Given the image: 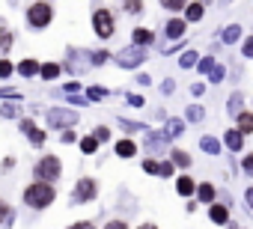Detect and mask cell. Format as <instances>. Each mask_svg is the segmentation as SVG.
<instances>
[{
    "label": "cell",
    "instance_id": "obj_1",
    "mask_svg": "<svg viewBox=\"0 0 253 229\" xmlns=\"http://www.w3.org/2000/svg\"><path fill=\"white\" fill-rule=\"evenodd\" d=\"M54 199H57V191H54V185H48V182H33V185L24 188V202H27L30 208H48Z\"/></svg>",
    "mask_w": 253,
    "mask_h": 229
},
{
    "label": "cell",
    "instance_id": "obj_2",
    "mask_svg": "<svg viewBox=\"0 0 253 229\" xmlns=\"http://www.w3.org/2000/svg\"><path fill=\"white\" fill-rule=\"evenodd\" d=\"M51 21H54V9H51L48 0H36V3L27 6V24L33 30H45Z\"/></svg>",
    "mask_w": 253,
    "mask_h": 229
},
{
    "label": "cell",
    "instance_id": "obj_3",
    "mask_svg": "<svg viewBox=\"0 0 253 229\" xmlns=\"http://www.w3.org/2000/svg\"><path fill=\"white\" fill-rule=\"evenodd\" d=\"M60 173H63V164H60V158L57 155H45V158H39L36 161V167H33V176H36V182H57L60 179Z\"/></svg>",
    "mask_w": 253,
    "mask_h": 229
},
{
    "label": "cell",
    "instance_id": "obj_4",
    "mask_svg": "<svg viewBox=\"0 0 253 229\" xmlns=\"http://www.w3.org/2000/svg\"><path fill=\"white\" fill-rule=\"evenodd\" d=\"M92 30H95L98 39H110L113 30H116L113 12H110V9H95V12H92Z\"/></svg>",
    "mask_w": 253,
    "mask_h": 229
},
{
    "label": "cell",
    "instance_id": "obj_5",
    "mask_svg": "<svg viewBox=\"0 0 253 229\" xmlns=\"http://www.w3.org/2000/svg\"><path fill=\"white\" fill-rule=\"evenodd\" d=\"M98 193V185L95 179H78V185L72 188V205H84V202H92Z\"/></svg>",
    "mask_w": 253,
    "mask_h": 229
},
{
    "label": "cell",
    "instance_id": "obj_6",
    "mask_svg": "<svg viewBox=\"0 0 253 229\" xmlns=\"http://www.w3.org/2000/svg\"><path fill=\"white\" fill-rule=\"evenodd\" d=\"M78 122V113L72 107H51L48 110V125L51 128H72Z\"/></svg>",
    "mask_w": 253,
    "mask_h": 229
},
{
    "label": "cell",
    "instance_id": "obj_7",
    "mask_svg": "<svg viewBox=\"0 0 253 229\" xmlns=\"http://www.w3.org/2000/svg\"><path fill=\"white\" fill-rule=\"evenodd\" d=\"M143 60H146V48H137V45L122 48V51L116 54V66H119V69H137Z\"/></svg>",
    "mask_w": 253,
    "mask_h": 229
},
{
    "label": "cell",
    "instance_id": "obj_8",
    "mask_svg": "<svg viewBox=\"0 0 253 229\" xmlns=\"http://www.w3.org/2000/svg\"><path fill=\"white\" fill-rule=\"evenodd\" d=\"M21 131L27 134V140H30L33 146H42V143H45V131H42V128H36V122H33V119H21Z\"/></svg>",
    "mask_w": 253,
    "mask_h": 229
},
{
    "label": "cell",
    "instance_id": "obj_9",
    "mask_svg": "<svg viewBox=\"0 0 253 229\" xmlns=\"http://www.w3.org/2000/svg\"><path fill=\"white\" fill-rule=\"evenodd\" d=\"M185 27H188L185 18H170V21L164 24V33H167L170 39H182V36H185Z\"/></svg>",
    "mask_w": 253,
    "mask_h": 229
},
{
    "label": "cell",
    "instance_id": "obj_10",
    "mask_svg": "<svg viewBox=\"0 0 253 229\" xmlns=\"http://www.w3.org/2000/svg\"><path fill=\"white\" fill-rule=\"evenodd\" d=\"M209 217H211V223H226L229 220V208H226V202H211L209 205Z\"/></svg>",
    "mask_w": 253,
    "mask_h": 229
},
{
    "label": "cell",
    "instance_id": "obj_11",
    "mask_svg": "<svg viewBox=\"0 0 253 229\" xmlns=\"http://www.w3.org/2000/svg\"><path fill=\"white\" fill-rule=\"evenodd\" d=\"M113 152H116L119 158H125V161H128V158H134V155H137V143H134V140H116Z\"/></svg>",
    "mask_w": 253,
    "mask_h": 229
},
{
    "label": "cell",
    "instance_id": "obj_12",
    "mask_svg": "<svg viewBox=\"0 0 253 229\" xmlns=\"http://www.w3.org/2000/svg\"><path fill=\"white\" fill-rule=\"evenodd\" d=\"M182 131H185V122L182 119H167L164 122V140H176V137H182Z\"/></svg>",
    "mask_w": 253,
    "mask_h": 229
},
{
    "label": "cell",
    "instance_id": "obj_13",
    "mask_svg": "<svg viewBox=\"0 0 253 229\" xmlns=\"http://www.w3.org/2000/svg\"><path fill=\"white\" fill-rule=\"evenodd\" d=\"M176 193H179V196H191V193H197V182H194L191 176H179V179H176Z\"/></svg>",
    "mask_w": 253,
    "mask_h": 229
},
{
    "label": "cell",
    "instance_id": "obj_14",
    "mask_svg": "<svg viewBox=\"0 0 253 229\" xmlns=\"http://www.w3.org/2000/svg\"><path fill=\"white\" fill-rule=\"evenodd\" d=\"M131 39H134V45H137V48H146V45H152V42H155L152 30H146V27H134Z\"/></svg>",
    "mask_w": 253,
    "mask_h": 229
},
{
    "label": "cell",
    "instance_id": "obj_15",
    "mask_svg": "<svg viewBox=\"0 0 253 229\" xmlns=\"http://www.w3.org/2000/svg\"><path fill=\"white\" fill-rule=\"evenodd\" d=\"M203 15H206V6L200 3V0L185 6V21H194V24H197V21H203Z\"/></svg>",
    "mask_w": 253,
    "mask_h": 229
},
{
    "label": "cell",
    "instance_id": "obj_16",
    "mask_svg": "<svg viewBox=\"0 0 253 229\" xmlns=\"http://www.w3.org/2000/svg\"><path fill=\"white\" fill-rule=\"evenodd\" d=\"M223 140H226V146H229L232 152H241V146H244V134H241L238 128H229Z\"/></svg>",
    "mask_w": 253,
    "mask_h": 229
},
{
    "label": "cell",
    "instance_id": "obj_17",
    "mask_svg": "<svg viewBox=\"0 0 253 229\" xmlns=\"http://www.w3.org/2000/svg\"><path fill=\"white\" fill-rule=\"evenodd\" d=\"M119 3H122V12H128V15L146 12V3H143V0H119Z\"/></svg>",
    "mask_w": 253,
    "mask_h": 229
},
{
    "label": "cell",
    "instance_id": "obj_18",
    "mask_svg": "<svg viewBox=\"0 0 253 229\" xmlns=\"http://www.w3.org/2000/svg\"><path fill=\"white\" fill-rule=\"evenodd\" d=\"M238 39H241V27H238V24H229V27L220 33V42H223V45H235Z\"/></svg>",
    "mask_w": 253,
    "mask_h": 229
},
{
    "label": "cell",
    "instance_id": "obj_19",
    "mask_svg": "<svg viewBox=\"0 0 253 229\" xmlns=\"http://www.w3.org/2000/svg\"><path fill=\"white\" fill-rule=\"evenodd\" d=\"M235 122H238V131L241 134H253V113H238V116H235Z\"/></svg>",
    "mask_w": 253,
    "mask_h": 229
},
{
    "label": "cell",
    "instance_id": "obj_20",
    "mask_svg": "<svg viewBox=\"0 0 253 229\" xmlns=\"http://www.w3.org/2000/svg\"><path fill=\"white\" fill-rule=\"evenodd\" d=\"M18 75H21V77L39 75V63H36V60H21V63H18Z\"/></svg>",
    "mask_w": 253,
    "mask_h": 229
},
{
    "label": "cell",
    "instance_id": "obj_21",
    "mask_svg": "<svg viewBox=\"0 0 253 229\" xmlns=\"http://www.w3.org/2000/svg\"><path fill=\"white\" fill-rule=\"evenodd\" d=\"M200 146H203V152H209V155H217V152H220V140L211 137V134H206V137L200 140Z\"/></svg>",
    "mask_w": 253,
    "mask_h": 229
},
{
    "label": "cell",
    "instance_id": "obj_22",
    "mask_svg": "<svg viewBox=\"0 0 253 229\" xmlns=\"http://www.w3.org/2000/svg\"><path fill=\"white\" fill-rule=\"evenodd\" d=\"M197 196H200V202H214V185H209V182H203L200 188H197Z\"/></svg>",
    "mask_w": 253,
    "mask_h": 229
},
{
    "label": "cell",
    "instance_id": "obj_23",
    "mask_svg": "<svg viewBox=\"0 0 253 229\" xmlns=\"http://www.w3.org/2000/svg\"><path fill=\"white\" fill-rule=\"evenodd\" d=\"M39 75L45 80H54V77H60V66L57 63H45V66H39Z\"/></svg>",
    "mask_w": 253,
    "mask_h": 229
},
{
    "label": "cell",
    "instance_id": "obj_24",
    "mask_svg": "<svg viewBox=\"0 0 253 229\" xmlns=\"http://www.w3.org/2000/svg\"><path fill=\"white\" fill-rule=\"evenodd\" d=\"M9 48H12V33L6 30V24H3V21H0V54L9 51Z\"/></svg>",
    "mask_w": 253,
    "mask_h": 229
},
{
    "label": "cell",
    "instance_id": "obj_25",
    "mask_svg": "<svg viewBox=\"0 0 253 229\" xmlns=\"http://www.w3.org/2000/svg\"><path fill=\"white\" fill-rule=\"evenodd\" d=\"M241 104H244V98H241V92H232L229 95V113H232V116H238V113H241Z\"/></svg>",
    "mask_w": 253,
    "mask_h": 229
},
{
    "label": "cell",
    "instance_id": "obj_26",
    "mask_svg": "<svg viewBox=\"0 0 253 229\" xmlns=\"http://www.w3.org/2000/svg\"><path fill=\"white\" fill-rule=\"evenodd\" d=\"M203 116H206V110H203L200 104H191V107L185 110V119H191V122H200Z\"/></svg>",
    "mask_w": 253,
    "mask_h": 229
},
{
    "label": "cell",
    "instance_id": "obj_27",
    "mask_svg": "<svg viewBox=\"0 0 253 229\" xmlns=\"http://www.w3.org/2000/svg\"><path fill=\"white\" fill-rule=\"evenodd\" d=\"M81 152H84V155H92V152H98V140H95L92 134H89V137H84V140H81Z\"/></svg>",
    "mask_w": 253,
    "mask_h": 229
},
{
    "label": "cell",
    "instance_id": "obj_28",
    "mask_svg": "<svg viewBox=\"0 0 253 229\" xmlns=\"http://www.w3.org/2000/svg\"><path fill=\"white\" fill-rule=\"evenodd\" d=\"M119 128H125V131H131V134H137V131H149L146 125H140V122H131V119H119Z\"/></svg>",
    "mask_w": 253,
    "mask_h": 229
},
{
    "label": "cell",
    "instance_id": "obj_29",
    "mask_svg": "<svg viewBox=\"0 0 253 229\" xmlns=\"http://www.w3.org/2000/svg\"><path fill=\"white\" fill-rule=\"evenodd\" d=\"M158 3H161L167 12H179V9H185V6H188V0H158Z\"/></svg>",
    "mask_w": 253,
    "mask_h": 229
},
{
    "label": "cell",
    "instance_id": "obj_30",
    "mask_svg": "<svg viewBox=\"0 0 253 229\" xmlns=\"http://www.w3.org/2000/svg\"><path fill=\"white\" fill-rule=\"evenodd\" d=\"M197 60H200V54H197V51H185V54H182V60H179V66H182V69H191V66H197Z\"/></svg>",
    "mask_w": 253,
    "mask_h": 229
},
{
    "label": "cell",
    "instance_id": "obj_31",
    "mask_svg": "<svg viewBox=\"0 0 253 229\" xmlns=\"http://www.w3.org/2000/svg\"><path fill=\"white\" fill-rule=\"evenodd\" d=\"M217 63H214V57H200V63H197V69L203 72V75H211V69H214Z\"/></svg>",
    "mask_w": 253,
    "mask_h": 229
},
{
    "label": "cell",
    "instance_id": "obj_32",
    "mask_svg": "<svg viewBox=\"0 0 253 229\" xmlns=\"http://www.w3.org/2000/svg\"><path fill=\"white\" fill-rule=\"evenodd\" d=\"M173 164H176V167H188V164H191V155L182 152V149H176V152H173Z\"/></svg>",
    "mask_w": 253,
    "mask_h": 229
},
{
    "label": "cell",
    "instance_id": "obj_33",
    "mask_svg": "<svg viewBox=\"0 0 253 229\" xmlns=\"http://www.w3.org/2000/svg\"><path fill=\"white\" fill-rule=\"evenodd\" d=\"M0 113H3V116H18V104L15 101H6V104H0Z\"/></svg>",
    "mask_w": 253,
    "mask_h": 229
},
{
    "label": "cell",
    "instance_id": "obj_34",
    "mask_svg": "<svg viewBox=\"0 0 253 229\" xmlns=\"http://www.w3.org/2000/svg\"><path fill=\"white\" fill-rule=\"evenodd\" d=\"M89 60H92V66H104L110 60V54L107 51H98V54H89Z\"/></svg>",
    "mask_w": 253,
    "mask_h": 229
},
{
    "label": "cell",
    "instance_id": "obj_35",
    "mask_svg": "<svg viewBox=\"0 0 253 229\" xmlns=\"http://www.w3.org/2000/svg\"><path fill=\"white\" fill-rule=\"evenodd\" d=\"M143 170H146V173H152V176H158V170H161V164H158L155 158H146V161H143Z\"/></svg>",
    "mask_w": 253,
    "mask_h": 229
},
{
    "label": "cell",
    "instance_id": "obj_36",
    "mask_svg": "<svg viewBox=\"0 0 253 229\" xmlns=\"http://www.w3.org/2000/svg\"><path fill=\"white\" fill-rule=\"evenodd\" d=\"M92 137H95V140L101 143V140H107V137H110V128H107V125H98V128L92 131Z\"/></svg>",
    "mask_w": 253,
    "mask_h": 229
},
{
    "label": "cell",
    "instance_id": "obj_37",
    "mask_svg": "<svg viewBox=\"0 0 253 229\" xmlns=\"http://www.w3.org/2000/svg\"><path fill=\"white\" fill-rule=\"evenodd\" d=\"M173 170H176V164H173V161H164V164H161V170H158V176L170 179V176H173Z\"/></svg>",
    "mask_w": 253,
    "mask_h": 229
},
{
    "label": "cell",
    "instance_id": "obj_38",
    "mask_svg": "<svg viewBox=\"0 0 253 229\" xmlns=\"http://www.w3.org/2000/svg\"><path fill=\"white\" fill-rule=\"evenodd\" d=\"M223 75H226V72H223V66H214L209 77H211V83H220V80H223Z\"/></svg>",
    "mask_w": 253,
    "mask_h": 229
},
{
    "label": "cell",
    "instance_id": "obj_39",
    "mask_svg": "<svg viewBox=\"0 0 253 229\" xmlns=\"http://www.w3.org/2000/svg\"><path fill=\"white\" fill-rule=\"evenodd\" d=\"M12 72H15V69H12V63H9V60H0V77H9Z\"/></svg>",
    "mask_w": 253,
    "mask_h": 229
},
{
    "label": "cell",
    "instance_id": "obj_40",
    "mask_svg": "<svg viewBox=\"0 0 253 229\" xmlns=\"http://www.w3.org/2000/svg\"><path fill=\"white\" fill-rule=\"evenodd\" d=\"M241 54H244V57H253V36H247V39H244V45H241Z\"/></svg>",
    "mask_w": 253,
    "mask_h": 229
},
{
    "label": "cell",
    "instance_id": "obj_41",
    "mask_svg": "<svg viewBox=\"0 0 253 229\" xmlns=\"http://www.w3.org/2000/svg\"><path fill=\"white\" fill-rule=\"evenodd\" d=\"M173 89H176V80H173V77H167V80L161 83V92H164V95H170Z\"/></svg>",
    "mask_w": 253,
    "mask_h": 229
},
{
    "label": "cell",
    "instance_id": "obj_42",
    "mask_svg": "<svg viewBox=\"0 0 253 229\" xmlns=\"http://www.w3.org/2000/svg\"><path fill=\"white\" fill-rule=\"evenodd\" d=\"M104 229H128V223H125V220H110Z\"/></svg>",
    "mask_w": 253,
    "mask_h": 229
},
{
    "label": "cell",
    "instance_id": "obj_43",
    "mask_svg": "<svg viewBox=\"0 0 253 229\" xmlns=\"http://www.w3.org/2000/svg\"><path fill=\"white\" fill-rule=\"evenodd\" d=\"M86 95H89V98H104V95H107V92H104V89H101V86H92V89H89V92H86Z\"/></svg>",
    "mask_w": 253,
    "mask_h": 229
},
{
    "label": "cell",
    "instance_id": "obj_44",
    "mask_svg": "<svg viewBox=\"0 0 253 229\" xmlns=\"http://www.w3.org/2000/svg\"><path fill=\"white\" fill-rule=\"evenodd\" d=\"M241 167H244V173H250V176H253V155H247V158L241 161Z\"/></svg>",
    "mask_w": 253,
    "mask_h": 229
},
{
    "label": "cell",
    "instance_id": "obj_45",
    "mask_svg": "<svg viewBox=\"0 0 253 229\" xmlns=\"http://www.w3.org/2000/svg\"><path fill=\"white\" fill-rule=\"evenodd\" d=\"M134 83H137V86H149L152 80H149V75H137V77H134Z\"/></svg>",
    "mask_w": 253,
    "mask_h": 229
},
{
    "label": "cell",
    "instance_id": "obj_46",
    "mask_svg": "<svg viewBox=\"0 0 253 229\" xmlns=\"http://www.w3.org/2000/svg\"><path fill=\"white\" fill-rule=\"evenodd\" d=\"M244 202H247V208L253 211V188H247V191H244Z\"/></svg>",
    "mask_w": 253,
    "mask_h": 229
},
{
    "label": "cell",
    "instance_id": "obj_47",
    "mask_svg": "<svg viewBox=\"0 0 253 229\" xmlns=\"http://www.w3.org/2000/svg\"><path fill=\"white\" fill-rule=\"evenodd\" d=\"M69 229H95L89 220H81V223H75V226H69Z\"/></svg>",
    "mask_w": 253,
    "mask_h": 229
},
{
    "label": "cell",
    "instance_id": "obj_48",
    "mask_svg": "<svg viewBox=\"0 0 253 229\" xmlns=\"http://www.w3.org/2000/svg\"><path fill=\"white\" fill-rule=\"evenodd\" d=\"M6 214H9V205H6V202H0V223L6 220Z\"/></svg>",
    "mask_w": 253,
    "mask_h": 229
},
{
    "label": "cell",
    "instance_id": "obj_49",
    "mask_svg": "<svg viewBox=\"0 0 253 229\" xmlns=\"http://www.w3.org/2000/svg\"><path fill=\"white\" fill-rule=\"evenodd\" d=\"M128 104H134V107H143V98H140V95H128Z\"/></svg>",
    "mask_w": 253,
    "mask_h": 229
},
{
    "label": "cell",
    "instance_id": "obj_50",
    "mask_svg": "<svg viewBox=\"0 0 253 229\" xmlns=\"http://www.w3.org/2000/svg\"><path fill=\"white\" fill-rule=\"evenodd\" d=\"M75 140H78L75 131H66V134H63V143H75Z\"/></svg>",
    "mask_w": 253,
    "mask_h": 229
},
{
    "label": "cell",
    "instance_id": "obj_51",
    "mask_svg": "<svg viewBox=\"0 0 253 229\" xmlns=\"http://www.w3.org/2000/svg\"><path fill=\"white\" fill-rule=\"evenodd\" d=\"M191 89H194V95H203V92H206V86H203V83H194Z\"/></svg>",
    "mask_w": 253,
    "mask_h": 229
},
{
    "label": "cell",
    "instance_id": "obj_52",
    "mask_svg": "<svg viewBox=\"0 0 253 229\" xmlns=\"http://www.w3.org/2000/svg\"><path fill=\"white\" fill-rule=\"evenodd\" d=\"M137 229H158L155 223H143V226H137Z\"/></svg>",
    "mask_w": 253,
    "mask_h": 229
},
{
    "label": "cell",
    "instance_id": "obj_53",
    "mask_svg": "<svg viewBox=\"0 0 253 229\" xmlns=\"http://www.w3.org/2000/svg\"><path fill=\"white\" fill-rule=\"evenodd\" d=\"M235 229H241V226H235Z\"/></svg>",
    "mask_w": 253,
    "mask_h": 229
}]
</instances>
